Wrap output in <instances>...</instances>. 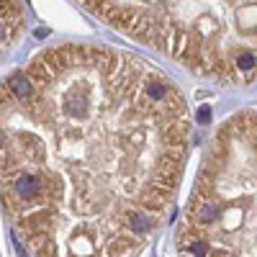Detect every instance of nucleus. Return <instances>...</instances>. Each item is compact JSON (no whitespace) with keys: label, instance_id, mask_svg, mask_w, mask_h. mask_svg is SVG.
I'll list each match as a JSON object with an SVG mask.
<instances>
[{"label":"nucleus","instance_id":"nucleus-1","mask_svg":"<svg viewBox=\"0 0 257 257\" xmlns=\"http://www.w3.org/2000/svg\"><path fill=\"white\" fill-rule=\"evenodd\" d=\"M190 142L188 105L152 62L64 44L0 85V188L39 257L75 216L70 257H128L167 208Z\"/></svg>","mask_w":257,"mask_h":257},{"label":"nucleus","instance_id":"nucleus-2","mask_svg":"<svg viewBox=\"0 0 257 257\" xmlns=\"http://www.w3.org/2000/svg\"><path fill=\"white\" fill-rule=\"evenodd\" d=\"M139 44L211 80L257 77V0H80Z\"/></svg>","mask_w":257,"mask_h":257},{"label":"nucleus","instance_id":"nucleus-3","mask_svg":"<svg viewBox=\"0 0 257 257\" xmlns=\"http://www.w3.org/2000/svg\"><path fill=\"white\" fill-rule=\"evenodd\" d=\"M26 34L24 0H0V59L8 57Z\"/></svg>","mask_w":257,"mask_h":257}]
</instances>
